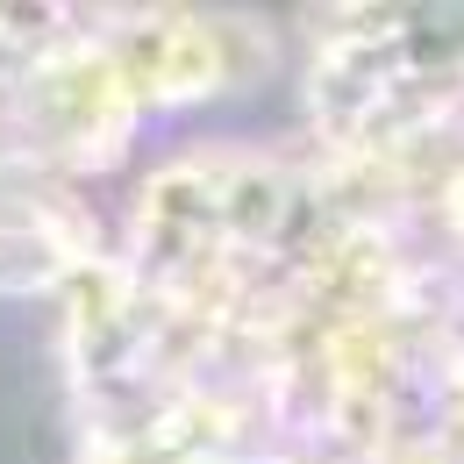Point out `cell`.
Wrapping results in <instances>:
<instances>
[{
  "instance_id": "obj_2",
  "label": "cell",
  "mask_w": 464,
  "mask_h": 464,
  "mask_svg": "<svg viewBox=\"0 0 464 464\" xmlns=\"http://www.w3.org/2000/svg\"><path fill=\"white\" fill-rule=\"evenodd\" d=\"M115 243L79 186L64 179H0V300H58Z\"/></svg>"
},
{
  "instance_id": "obj_1",
  "label": "cell",
  "mask_w": 464,
  "mask_h": 464,
  "mask_svg": "<svg viewBox=\"0 0 464 464\" xmlns=\"http://www.w3.org/2000/svg\"><path fill=\"white\" fill-rule=\"evenodd\" d=\"M108 44L143 115H179L215 93H236L272 58V36L257 22L200 14V7H108Z\"/></svg>"
}]
</instances>
